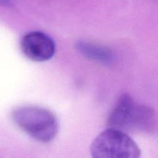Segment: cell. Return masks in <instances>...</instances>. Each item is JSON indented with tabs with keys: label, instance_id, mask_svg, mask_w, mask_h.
<instances>
[{
	"label": "cell",
	"instance_id": "6da1fadb",
	"mask_svg": "<svg viewBox=\"0 0 158 158\" xmlns=\"http://www.w3.org/2000/svg\"><path fill=\"white\" fill-rule=\"evenodd\" d=\"M14 123L35 140L48 143L58 132V121L51 111L33 106H19L12 113Z\"/></svg>",
	"mask_w": 158,
	"mask_h": 158
},
{
	"label": "cell",
	"instance_id": "7a4b0ae2",
	"mask_svg": "<svg viewBox=\"0 0 158 158\" xmlns=\"http://www.w3.org/2000/svg\"><path fill=\"white\" fill-rule=\"evenodd\" d=\"M93 158H140V148L126 134L107 129L100 133L90 147Z\"/></svg>",
	"mask_w": 158,
	"mask_h": 158
},
{
	"label": "cell",
	"instance_id": "3957f363",
	"mask_svg": "<svg viewBox=\"0 0 158 158\" xmlns=\"http://www.w3.org/2000/svg\"><path fill=\"white\" fill-rule=\"evenodd\" d=\"M21 48L27 58L35 62H44L53 56L56 46L53 40L41 32H32L24 35Z\"/></svg>",
	"mask_w": 158,
	"mask_h": 158
},
{
	"label": "cell",
	"instance_id": "277c9868",
	"mask_svg": "<svg viewBox=\"0 0 158 158\" xmlns=\"http://www.w3.org/2000/svg\"><path fill=\"white\" fill-rule=\"evenodd\" d=\"M136 106L135 102L128 94L121 96L108 117L106 123L108 129L123 133L131 131Z\"/></svg>",
	"mask_w": 158,
	"mask_h": 158
},
{
	"label": "cell",
	"instance_id": "5b68a950",
	"mask_svg": "<svg viewBox=\"0 0 158 158\" xmlns=\"http://www.w3.org/2000/svg\"><path fill=\"white\" fill-rule=\"evenodd\" d=\"M77 48L84 56L103 64H110L114 60V53L107 48L99 45L86 42H79Z\"/></svg>",
	"mask_w": 158,
	"mask_h": 158
},
{
	"label": "cell",
	"instance_id": "8992f818",
	"mask_svg": "<svg viewBox=\"0 0 158 158\" xmlns=\"http://www.w3.org/2000/svg\"><path fill=\"white\" fill-rule=\"evenodd\" d=\"M156 116L151 108L137 105L131 131L151 132L155 129Z\"/></svg>",
	"mask_w": 158,
	"mask_h": 158
},
{
	"label": "cell",
	"instance_id": "52a82bcc",
	"mask_svg": "<svg viewBox=\"0 0 158 158\" xmlns=\"http://www.w3.org/2000/svg\"><path fill=\"white\" fill-rule=\"evenodd\" d=\"M0 1H2V2H8L9 0H0Z\"/></svg>",
	"mask_w": 158,
	"mask_h": 158
}]
</instances>
